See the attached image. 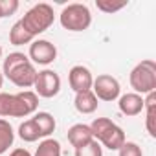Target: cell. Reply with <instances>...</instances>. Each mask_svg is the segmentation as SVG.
<instances>
[{"label": "cell", "mask_w": 156, "mask_h": 156, "mask_svg": "<svg viewBox=\"0 0 156 156\" xmlns=\"http://www.w3.org/2000/svg\"><path fill=\"white\" fill-rule=\"evenodd\" d=\"M75 156H103V147L96 140H92L90 143L75 149Z\"/></svg>", "instance_id": "obj_21"}, {"label": "cell", "mask_w": 156, "mask_h": 156, "mask_svg": "<svg viewBox=\"0 0 156 156\" xmlns=\"http://www.w3.org/2000/svg\"><path fill=\"white\" fill-rule=\"evenodd\" d=\"M59 22L66 31L79 33V31H85L90 28L92 13L87 4L73 2V4H68L62 8V11L59 13Z\"/></svg>", "instance_id": "obj_6"}, {"label": "cell", "mask_w": 156, "mask_h": 156, "mask_svg": "<svg viewBox=\"0 0 156 156\" xmlns=\"http://www.w3.org/2000/svg\"><path fill=\"white\" fill-rule=\"evenodd\" d=\"M35 39L22 28L20 22H15L9 30V42L13 46H24V44H31Z\"/></svg>", "instance_id": "obj_17"}, {"label": "cell", "mask_w": 156, "mask_h": 156, "mask_svg": "<svg viewBox=\"0 0 156 156\" xmlns=\"http://www.w3.org/2000/svg\"><path fill=\"white\" fill-rule=\"evenodd\" d=\"M28 59L33 64H41V66H48L57 59V46L46 39H37L30 44V51H28Z\"/></svg>", "instance_id": "obj_9"}, {"label": "cell", "mask_w": 156, "mask_h": 156, "mask_svg": "<svg viewBox=\"0 0 156 156\" xmlns=\"http://www.w3.org/2000/svg\"><path fill=\"white\" fill-rule=\"evenodd\" d=\"M118 156H143V151L136 141H125L118 149Z\"/></svg>", "instance_id": "obj_22"}, {"label": "cell", "mask_w": 156, "mask_h": 156, "mask_svg": "<svg viewBox=\"0 0 156 156\" xmlns=\"http://www.w3.org/2000/svg\"><path fill=\"white\" fill-rule=\"evenodd\" d=\"M143 110H145V129L151 138H156V92H151L143 98Z\"/></svg>", "instance_id": "obj_13"}, {"label": "cell", "mask_w": 156, "mask_h": 156, "mask_svg": "<svg viewBox=\"0 0 156 156\" xmlns=\"http://www.w3.org/2000/svg\"><path fill=\"white\" fill-rule=\"evenodd\" d=\"M2 75H4V79H9L19 88H31L35 83V77H37V70L26 53L13 51L4 59Z\"/></svg>", "instance_id": "obj_1"}, {"label": "cell", "mask_w": 156, "mask_h": 156, "mask_svg": "<svg viewBox=\"0 0 156 156\" xmlns=\"http://www.w3.org/2000/svg\"><path fill=\"white\" fill-rule=\"evenodd\" d=\"M2 55H4V50H2V46H0V59H2Z\"/></svg>", "instance_id": "obj_26"}, {"label": "cell", "mask_w": 156, "mask_h": 156, "mask_svg": "<svg viewBox=\"0 0 156 156\" xmlns=\"http://www.w3.org/2000/svg\"><path fill=\"white\" fill-rule=\"evenodd\" d=\"M39 108V96L33 90L19 94L0 92V118H28Z\"/></svg>", "instance_id": "obj_2"}, {"label": "cell", "mask_w": 156, "mask_h": 156, "mask_svg": "<svg viewBox=\"0 0 156 156\" xmlns=\"http://www.w3.org/2000/svg\"><path fill=\"white\" fill-rule=\"evenodd\" d=\"M118 108L123 116L134 118V116L143 112V96L134 94V92H127V94L118 98Z\"/></svg>", "instance_id": "obj_11"}, {"label": "cell", "mask_w": 156, "mask_h": 156, "mask_svg": "<svg viewBox=\"0 0 156 156\" xmlns=\"http://www.w3.org/2000/svg\"><path fill=\"white\" fill-rule=\"evenodd\" d=\"M127 4H129L127 0H121V2H114V0H96V8L101 13H107V15L121 11L123 8H127Z\"/></svg>", "instance_id": "obj_20"}, {"label": "cell", "mask_w": 156, "mask_h": 156, "mask_svg": "<svg viewBox=\"0 0 156 156\" xmlns=\"http://www.w3.org/2000/svg\"><path fill=\"white\" fill-rule=\"evenodd\" d=\"M90 130H92L94 140L110 151H118L127 141L123 129L108 118H96L90 123Z\"/></svg>", "instance_id": "obj_4"}, {"label": "cell", "mask_w": 156, "mask_h": 156, "mask_svg": "<svg viewBox=\"0 0 156 156\" xmlns=\"http://www.w3.org/2000/svg\"><path fill=\"white\" fill-rule=\"evenodd\" d=\"M9 156H33V154L28 149H24V147H17V149H13L9 152Z\"/></svg>", "instance_id": "obj_24"}, {"label": "cell", "mask_w": 156, "mask_h": 156, "mask_svg": "<svg viewBox=\"0 0 156 156\" xmlns=\"http://www.w3.org/2000/svg\"><path fill=\"white\" fill-rule=\"evenodd\" d=\"M0 19H2V15H0Z\"/></svg>", "instance_id": "obj_27"}, {"label": "cell", "mask_w": 156, "mask_h": 156, "mask_svg": "<svg viewBox=\"0 0 156 156\" xmlns=\"http://www.w3.org/2000/svg\"><path fill=\"white\" fill-rule=\"evenodd\" d=\"M33 156H62L61 143L57 140H53V138H44L39 143V147H37Z\"/></svg>", "instance_id": "obj_19"}, {"label": "cell", "mask_w": 156, "mask_h": 156, "mask_svg": "<svg viewBox=\"0 0 156 156\" xmlns=\"http://www.w3.org/2000/svg\"><path fill=\"white\" fill-rule=\"evenodd\" d=\"M33 88H35V94L39 98L51 99L61 92V77H59L57 72H53L50 68H44V70L37 72Z\"/></svg>", "instance_id": "obj_8"}, {"label": "cell", "mask_w": 156, "mask_h": 156, "mask_svg": "<svg viewBox=\"0 0 156 156\" xmlns=\"http://www.w3.org/2000/svg\"><path fill=\"white\" fill-rule=\"evenodd\" d=\"M19 6H20L19 0H0V15H2V19L15 15Z\"/></svg>", "instance_id": "obj_23"}, {"label": "cell", "mask_w": 156, "mask_h": 156, "mask_svg": "<svg viewBox=\"0 0 156 156\" xmlns=\"http://www.w3.org/2000/svg\"><path fill=\"white\" fill-rule=\"evenodd\" d=\"M53 20H55V11H53V8H51L50 4H46V2H41V4L31 6V8L24 13V17H22L19 22H20L22 28L35 39V37H39L41 33H44L46 30H50L51 24H53Z\"/></svg>", "instance_id": "obj_3"}, {"label": "cell", "mask_w": 156, "mask_h": 156, "mask_svg": "<svg viewBox=\"0 0 156 156\" xmlns=\"http://www.w3.org/2000/svg\"><path fill=\"white\" fill-rule=\"evenodd\" d=\"M4 87V75H2V72H0V88Z\"/></svg>", "instance_id": "obj_25"}, {"label": "cell", "mask_w": 156, "mask_h": 156, "mask_svg": "<svg viewBox=\"0 0 156 156\" xmlns=\"http://www.w3.org/2000/svg\"><path fill=\"white\" fill-rule=\"evenodd\" d=\"M92 92L98 98V101H105V103H112L121 96V85L114 75L108 73H101L98 77H94L92 83Z\"/></svg>", "instance_id": "obj_7"}, {"label": "cell", "mask_w": 156, "mask_h": 156, "mask_svg": "<svg viewBox=\"0 0 156 156\" xmlns=\"http://www.w3.org/2000/svg\"><path fill=\"white\" fill-rule=\"evenodd\" d=\"M98 98L94 96L92 90H87V92H79L75 94V99H73V107L79 114H94L98 110Z\"/></svg>", "instance_id": "obj_14"}, {"label": "cell", "mask_w": 156, "mask_h": 156, "mask_svg": "<svg viewBox=\"0 0 156 156\" xmlns=\"http://www.w3.org/2000/svg\"><path fill=\"white\" fill-rule=\"evenodd\" d=\"M13 141H15V130L11 123L4 118H0V156L6 154L9 147H13Z\"/></svg>", "instance_id": "obj_16"}, {"label": "cell", "mask_w": 156, "mask_h": 156, "mask_svg": "<svg viewBox=\"0 0 156 156\" xmlns=\"http://www.w3.org/2000/svg\"><path fill=\"white\" fill-rule=\"evenodd\" d=\"M129 83L134 94L147 96L151 92H156V62L152 59H145L138 62L130 70Z\"/></svg>", "instance_id": "obj_5"}, {"label": "cell", "mask_w": 156, "mask_h": 156, "mask_svg": "<svg viewBox=\"0 0 156 156\" xmlns=\"http://www.w3.org/2000/svg\"><path fill=\"white\" fill-rule=\"evenodd\" d=\"M19 138H20L22 141H26V143H33V141L41 140L39 129H37V125H35V121H33L31 118L26 119V121H22V123L19 125Z\"/></svg>", "instance_id": "obj_18"}, {"label": "cell", "mask_w": 156, "mask_h": 156, "mask_svg": "<svg viewBox=\"0 0 156 156\" xmlns=\"http://www.w3.org/2000/svg\"><path fill=\"white\" fill-rule=\"evenodd\" d=\"M68 83H70V88L79 94V92H87V90H92V83H94V75L92 72L83 66V64H75L70 68L68 72Z\"/></svg>", "instance_id": "obj_10"}, {"label": "cell", "mask_w": 156, "mask_h": 156, "mask_svg": "<svg viewBox=\"0 0 156 156\" xmlns=\"http://www.w3.org/2000/svg\"><path fill=\"white\" fill-rule=\"evenodd\" d=\"M66 136H68V141H70V145L73 149H79V147H83V145H87V143H90L94 140L90 125H87V123H75V125H72L68 129Z\"/></svg>", "instance_id": "obj_12"}, {"label": "cell", "mask_w": 156, "mask_h": 156, "mask_svg": "<svg viewBox=\"0 0 156 156\" xmlns=\"http://www.w3.org/2000/svg\"><path fill=\"white\" fill-rule=\"evenodd\" d=\"M31 119L35 121V125H37L39 134H41L42 140H44V138H50V136L53 134L55 127H57V121H55V118H53L50 112H35Z\"/></svg>", "instance_id": "obj_15"}]
</instances>
